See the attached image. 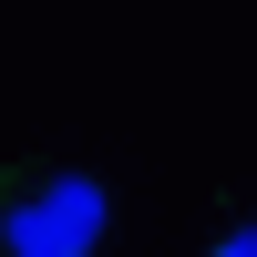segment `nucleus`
Listing matches in <instances>:
<instances>
[{
  "instance_id": "obj_1",
  "label": "nucleus",
  "mask_w": 257,
  "mask_h": 257,
  "mask_svg": "<svg viewBox=\"0 0 257 257\" xmlns=\"http://www.w3.org/2000/svg\"><path fill=\"white\" fill-rule=\"evenodd\" d=\"M103 226H113V196L93 175H21L0 237H11V257H93Z\"/></svg>"
},
{
  "instance_id": "obj_2",
  "label": "nucleus",
  "mask_w": 257,
  "mask_h": 257,
  "mask_svg": "<svg viewBox=\"0 0 257 257\" xmlns=\"http://www.w3.org/2000/svg\"><path fill=\"white\" fill-rule=\"evenodd\" d=\"M206 257H257V216H247V226H226V237L206 247Z\"/></svg>"
}]
</instances>
